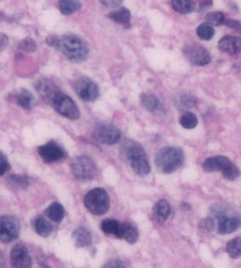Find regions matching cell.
I'll return each mask as SVG.
<instances>
[{
    "mask_svg": "<svg viewBox=\"0 0 241 268\" xmlns=\"http://www.w3.org/2000/svg\"><path fill=\"white\" fill-rule=\"evenodd\" d=\"M122 158L129 162L134 172L139 176H147L151 167L144 148L137 142L127 140L120 148Z\"/></svg>",
    "mask_w": 241,
    "mask_h": 268,
    "instance_id": "obj_1",
    "label": "cell"
},
{
    "mask_svg": "<svg viewBox=\"0 0 241 268\" xmlns=\"http://www.w3.org/2000/svg\"><path fill=\"white\" fill-rule=\"evenodd\" d=\"M185 154L179 147L167 146L161 148L155 158L157 169L162 173L170 174L183 165Z\"/></svg>",
    "mask_w": 241,
    "mask_h": 268,
    "instance_id": "obj_2",
    "label": "cell"
},
{
    "mask_svg": "<svg viewBox=\"0 0 241 268\" xmlns=\"http://www.w3.org/2000/svg\"><path fill=\"white\" fill-rule=\"evenodd\" d=\"M58 49L65 57L76 63L85 60L89 51L85 42L74 34L62 36L59 41Z\"/></svg>",
    "mask_w": 241,
    "mask_h": 268,
    "instance_id": "obj_3",
    "label": "cell"
},
{
    "mask_svg": "<svg viewBox=\"0 0 241 268\" xmlns=\"http://www.w3.org/2000/svg\"><path fill=\"white\" fill-rule=\"evenodd\" d=\"M84 207L96 216H103L108 213L110 207V199L107 191L96 188L86 194L84 197Z\"/></svg>",
    "mask_w": 241,
    "mask_h": 268,
    "instance_id": "obj_4",
    "label": "cell"
},
{
    "mask_svg": "<svg viewBox=\"0 0 241 268\" xmlns=\"http://www.w3.org/2000/svg\"><path fill=\"white\" fill-rule=\"evenodd\" d=\"M72 173L81 182H89L97 176L98 168L94 160L87 156L76 157L72 161Z\"/></svg>",
    "mask_w": 241,
    "mask_h": 268,
    "instance_id": "obj_5",
    "label": "cell"
},
{
    "mask_svg": "<svg viewBox=\"0 0 241 268\" xmlns=\"http://www.w3.org/2000/svg\"><path fill=\"white\" fill-rule=\"evenodd\" d=\"M121 132L110 123L101 122L97 123L93 130L92 137L96 141L104 145L112 146L121 139Z\"/></svg>",
    "mask_w": 241,
    "mask_h": 268,
    "instance_id": "obj_6",
    "label": "cell"
},
{
    "mask_svg": "<svg viewBox=\"0 0 241 268\" xmlns=\"http://www.w3.org/2000/svg\"><path fill=\"white\" fill-rule=\"evenodd\" d=\"M52 105L59 114L63 117L70 120H77L80 118V109L76 102L61 91L54 97Z\"/></svg>",
    "mask_w": 241,
    "mask_h": 268,
    "instance_id": "obj_7",
    "label": "cell"
},
{
    "mask_svg": "<svg viewBox=\"0 0 241 268\" xmlns=\"http://www.w3.org/2000/svg\"><path fill=\"white\" fill-rule=\"evenodd\" d=\"M20 221L12 216H2L0 219V240L2 244H10L19 238Z\"/></svg>",
    "mask_w": 241,
    "mask_h": 268,
    "instance_id": "obj_8",
    "label": "cell"
},
{
    "mask_svg": "<svg viewBox=\"0 0 241 268\" xmlns=\"http://www.w3.org/2000/svg\"><path fill=\"white\" fill-rule=\"evenodd\" d=\"M213 214L218 219V232L222 235L232 234L241 226V220L238 216L228 215L220 207H214Z\"/></svg>",
    "mask_w": 241,
    "mask_h": 268,
    "instance_id": "obj_9",
    "label": "cell"
},
{
    "mask_svg": "<svg viewBox=\"0 0 241 268\" xmlns=\"http://www.w3.org/2000/svg\"><path fill=\"white\" fill-rule=\"evenodd\" d=\"M38 153L42 161L46 164L57 162L67 157V152L64 148L53 140L39 146Z\"/></svg>",
    "mask_w": 241,
    "mask_h": 268,
    "instance_id": "obj_10",
    "label": "cell"
},
{
    "mask_svg": "<svg viewBox=\"0 0 241 268\" xmlns=\"http://www.w3.org/2000/svg\"><path fill=\"white\" fill-rule=\"evenodd\" d=\"M75 91L83 100L92 102L99 97V88L97 84L87 77H81L75 82Z\"/></svg>",
    "mask_w": 241,
    "mask_h": 268,
    "instance_id": "obj_11",
    "label": "cell"
},
{
    "mask_svg": "<svg viewBox=\"0 0 241 268\" xmlns=\"http://www.w3.org/2000/svg\"><path fill=\"white\" fill-rule=\"evenodd\" d=\"M10 261L12 267L17 268H29L32 265L29 250L25 245L17 244L10 252Z\"/></svg>",
    "mask_w": 241,
    "mask_h": 268,
    "instance_id": "obj_12",
    "label": "cell"
},
{
    "mask_svg": "<svg viewBox=\"0 0 241 268\" xmlns=\"http://www.w3.org/2000/svg\"><path fill=\"white\" fill-rule=\"evenodd\" d=\"M185 54L191 64L198 67L207 65L211 62L208 50L199 45H191L185 49Z\"/></svg>",
    "mask_w": 241,
    "mask_h": 268,
    "instance_id": "obj_13",
    "label": "cell"
},
{
    "mask_svg": "<svg viewBox=\"0 0 241 268\" xmlns=\"http://www.w3.org/2000/svg\"><path fill=\"white\" fill-rule=\"evenodd\" d=\"M36 89L41 97L52 104L60 90L51 80L41 78L36 82Z\"/></svg>",
    "mask_w": 241,
    "mask_h": 268,
    "instance_id": "obj_14",
    "label": "cell"
},
{
    "mask_svg": "<svg viewBox=\"0 0 241 268\" xmlns=\"http://www.w3.org/2000/svg\"><path fill=\"white\" fill-rule=\"evenodd\" d=\"M233 163L229 158L223 155L211 157L207 158L203 163L202 168L205 172H212L221 171L223 172L229 168Z\"/></svg>",
    "mask_w": 241,
    "mask_h": 268,
    "instance_id": "obj_15",
    "label": "cell"
},
{
    "mask_svg": "<svg viewBox=\"0 0 241 268\" xmlns=\"http://www.w3.org/2000/svg\"><path fill=\"white\" fill-rule=\"evenodd\" d=\"M218 49L222 52L236 54L241 51V39L235 36H225L218 42Z\"/></svg>",
    "mask_w": 241,
    "mask_h": 268,
    "instance_id": "obj_16",
    "label": "cell"
},
{
    "mask_svg": "<svg viewBox=\"0 0 241 268\" xmlns=\"http://www.w3.org/2000/svg\"><path fill=\"white\" fill-rule=\"evenodd\" d=\"M139 232L136 227L130 222L122 223L118 239L124 240L130 244H134L137 242Z\"/></svg>",
    "mask_w": 241,
    "mask_h": 268,
    "instance_id": "obj_17",
    "label": "cell"
},
{
    "mask_svg": "<svg viewBox=\"0 0 241 268\" xmlns=\"http://www.w3.org/2000/svg\"><path fill=\"white\" fill-rule=\"evenodd\" d=\"M171 208H170V203L165 199L158 201L153 207V215L155 219L159 223L164 222L170 216Z\"/></svg>",
    "mask_w": 241,
    "mask_h": 268,
    "instance_id": "obj_18",
    "label": "cell"
},
{
    "mask_svg": "<svg viewBox=\"0 0 241 268\" xmlns=\"http://www.w3.org/2000/svg\"><path fill=\"white\" fill-rule=\"evenodd\" d=\"M73 239L77 247L88 246L92 243L91 231L84 227H80L75 230L73 234Z\"/></svg>",
    "mask_w": 241,
    "mask_h": 268,
    "instance_id": "obj_19",
    "label": "cell"
},
{
    "mask_svg": "<svg viewBox=\"0 0 241 268\" xmlns=\"http://www.w3.org/2000/svg\"><path fill=\"white\" fill-rule=\"evenodd\" d=\"M108 17L115 23L122 24L127 29L131 27V14L128 8H120L115 12H111Z\"/></svg>",
    "mask_w": 241,
    "mask_h": 268,
    "instance_id": "obj_20",
    "label": "cell"
},
{
    "mask_svg": "<svg viewBox=\"0 0 241 268\" xmlns=\"http://www.w3.org/2000/svg\"><path fill=\"white\" fill-rule=\"evenodd\" d=\"M46 216L54 222H61L64 218L65 210L62 204L58 202H54L46 210Z\"/></svg>",
    "mask_w": 241,
    "mask_h": 268,
    "instance_id": "obj_21",
    "label": "cell"
},
{
    "mask_svg": "<svg viewBox=\"0 0 241 268\" xmlns=\"http://www.w3.org/2000/svg\"><path fill=\"white\" fill-rule=\"evenodd\" d=\"M122 223L115 219H105L101 223V231L108 236H114L118 238Z\"/></svg>",
    "mask_w": 241,
    "mask_h": 268,
    "instance_id": "obj_22",
    "label": "cell"
},
{
    "mask_svg": "<svg viewBox=\"0 0 241 268\" xmlns=\"http://www.w3.org/2000/svg\"><path fill=\"white\" fill-rule=\"evenodd\" d=\"M141 103L146 110L150 112H156L161 109L160 100L154 95H142Z\"/></svg>",
    "mask_w": 241,
    "mask_h": 268,
    "instance_id": "obj_23",
    "label": "cell"
},
{
    "mask_svg": "<svg viewBox=\"0 0 241 268\" xmlns=\"http://www.w3.org/2000/svg\"><path fill=\"white\" fill-rule=\"evenodd\" d=\"M171 5L174 11L183 15L191 13L195 8V4L191 0H172Z\"/></svg>",
    "mask_w": 241,
    "mask_h": 268,
    "instance_id": "obj_24",
    "label": "cell"
},
{
    "mask_svg": "<svg viewBox=\"0 0 241 268\" xmlns=\"http://www.w3.org/2000/svg\"><path fill=\"white\" fill-rule=\"evenodd\" d=\"M34 225L36 233L42 238H47L53 231L52 224L43 217L36 219Z\"/></svg>",
    "mask_w": 241,
    "mask_h": 268,
    "instance_id": "obj_25",
    "label": "cell"
},
{
    "mask_svg": "<svg viewBox=\"0 0 241 268\" xmlns=\"http://www.w3.org/2000/svg\"><path fill=\"white\" fill-rule=\"evenodd\" d=\"M33 101H34V97L26 89L21 90L17 96V103L18 106L25 110H29L32 109Z\"/></svg>",
    "mask_w": 241,
    "mask_h": 268,
    "instance_id": "obj_26",
    "label": "cell"
},
{
    "mask_svg": "<svg viewBox=\"0 0 241 268\" xmlns=\"http://www.w3.org/2000/svg\"><path fill=\"white\" fill-rule=\"evenodd\" d=\"M81 6L78 0H60L59 8L63 15H69L74 13Z\"/></svg>",
    "mask_w": 241,
    "mask_h": 268,
    "instance_id": "obj_27",
    "label": "cell"
},
{
    "mask_svg": "<svg viewBox=\"0 0 241 268\" xmlns=\"http://www.w3.org/2000/svg\"><path fill=\"white\" fill-rule=\"evenodd\" d=\"M226 250L229 256L233 259L241 257V238H235L230 241L226 245Z\"/></svg>",
    "mask_w": 241,
    "mask_h": 268,
    "instance_id": "obj_28",
    "label": "cell"
},
{
    "mask_svg": "<svg viewBox=\"0 0 241 268\" xmlns=\"http://www.w3.org/2000/svg\"><path fill=\"white\" fill-rule=\"evenodd\" d=\"M8 182L12 185H15V187L21 188V189H26L29 186L31 183L30 179L26 175L21 174H13L8 176L7 179Z\"/></svg>",
    "mask_w": 241,
    "mask_h": 268,
    "instance_id": "obj_29",
    "label": "cell"
},
{
    "mask_svg": "<svg viewBox=\"0 0 241 268\" xmlns=\"http://www.w3.org/2000/svg\"><path fill=\"white\" fill-rule=\"evenodd\" d=\"M196 33L198 37L202 40L209 41L215 34L214 26L209 23H204L200 24L196 29Z\"/></svg>",
    "mask_w": 241,
    "mask_h": 268,
    "instance_id": "obj_30",
    "label": "cell"
},
{
    "mask_svg": "<svg viewBox=\"0 0 241 268\" xmlns=\"http://www.w3.org/2000/svg\"><path fill=\"white\" fill-rule=\"evenodd\" d=\"M180 123L182 127L186 129H193L198 125V118L193 112H185L180 119Z\"/></svg>",
    "mask_w": 241,
    "mask_h": 268,
    "instance_id": "obj_31",
    "label": "cell"
},
{
    "mask_svg": "<svg viewBox=\"0 0 241 268\" xmlns=\"http://www.w3.org/2000/svg\"><path fill=\"white\" fill-rule=\"evenodd\" d=\"M207 23L211 24L212 26H219L225 22V17L220 12H211L206 16Z\"/></svg>",
    "mask_w": 241,
    "mask_h": 268,
    "instance_id": "obj_32",
    "label": "cell"
},
{
    "mask_svg": "<svg viewBox=\"0 0 241 268\" xmlns=\"http://www.w3.org/2000/svg\"><path fill=\"white\" fill-rule=\"evenodd\" d=\"M222 175L227 180L234 181L241 176V171H239L238 167L232 164L229 168L222 172Z\"/></svg>",
    "mask_w": 241,
    "mask_h": 268,
    "instance_id": "obj_33",
    "label": "cell"
},
{
    "mask_svg": "<svg viewBox=\"0 0 241 268\" xmlns=\"http://www.w3.org/2000/svg\"><path fill=\"white\" fill-rule=\"evenodd\" d=\"M19 47L20 49L26 50L27 52H34L35 50L37 49V45L36 44L34 40H32L29 38H27V39L21 41Z\"/></svg>",
    "mask_w": 241,
    "mask_h": 268,
    "instance_id": "obj_34",
    "label": "cell"
},
{
    "mask_svg": "<svg viewBox=\"0 0 241 268\" xmlns=\"http://www.w3.org/2000/svg\"><path fill=\"white\" fill-rule=\"evenodd\" d=\"M199 228L203 231L211 232L214 231V228H215L214 219L211 217H207V218L204 219L200 222Z\"/></svg>",
    "mask_w": 241,
    "mask_h": 268,
    "instance_id": "obj_35",
    "label": "cell"
},
{
    "mask_svg": "<svg viewBox=\"0 0 241 268\" xmlns=\"http://www.w3.org/2000/svg\"><path fill=\"white\" fill-rule=\"evenodd\" d=\"M10 168H11V166H10L9 162H8L6 156L2 153V151H1V154H0V170H1L0 175L1 176L5 175L9 171Z\"/></svg>",
    "mask_w": 241,
    "mask_h": 268,
    "instance_id": "obj_36",
    "label": "cell"
},
{
    "mask_svg": "<svg viewBox=\"0 0 241 268\" xmlns=\"http://www.w3.org/2000/svg\"><path fill=\"white\" fill-rule=\"evenodd\" d=\"M194 102L195 101L194 98L191 97L185 96L181 98L180 103L183 107L189 108L194 106Z\"/></svg>",
    "mask_w": 241,
    "mask_h": 268,
    "instance_id": "obj_37",
    "label": "cell"
},
{
    "mask_svg": "<svg viewBox=\"0 0 241 268\" xmlns=\"http://www.w3.org/2000/svg\"><path fill=\"white\" fill-rule=\"evenodd\" d=\"M104 268H125V265L122 261L119 259H112L107 262Z\"/></svg>",
    "mask_w": 241,
    "mask_h": 268,
    "instance_id": "obj_38",
    "label": "cell"
},
{
    "mask_svg": "<svg viewBox=\"0 0 241 268\" xmlns=\"http://www.w3.org/2000/svg\"><path fill=\"white\" fill-rule=\"evenodd\" d=\"M100 2L105 6L114 8V7H117L121 5L122 0H100Z\"/></svg>",
    "mask_w": 241,
    "mask_h": 268,
    "instance_id": "obj_39",
    "label": "cell"
},
{
    "mask_svg": "<svg viewBox=\"0 0 241 268\" xmlns=\"http://www.w3.org/2000/svg\"><path fill=\"white\" fill-rule=\"evenodd\" d=\"M225 25L229 26V27L233 28V29H241V24L239 22L235 21V20H225L224 22Z\"/></svg>",
    "mask_w": 241,
    "mask_h": 268,
    "instance_id": "obj_40",
    "label": "cell"
},
{
    "mask_svg": "<svg viewBox=\"0 0 241 268\" xmlns=\"http://www.w3.org/2000/svg\"><path fill=\"white\" fill-rule=\"evenodd\" d=\"M59 41H60V39H57L55 36H49L47 39V43L51 46L58 49Z\"/></svg>",
    "mask_w": 241,
    "mask_h": 268,
    "instance_id": "obj_41",
    "label": "cell"
},
{
    "mask_svg": "<svg viewBox=\"0 0 241 268\" xmlns=\"http://www.w3.org/2000/svg\"><path fill=\"white\" fill-rule=\"evenodd\" d=\"M213 0H201L199 6L201 8H207V7L212 5Z\"/></svg>",
    "mask_w": 241,
    "mask_h": 268,
    "instance_id": "obj_42",
    "label": "cell"
},
{
    "mask_svg": "<svg viewBox=\"0 0 241 268\" xmlns=\"http://www.w3.org/2000/svg\"><path fill=\"white\" fill-rule=\"evenodd\" d=\"M8 39L7 36L1 34V48H2V49H3V48L7 46V44H8Z\"/></svg>",
    "mask_w": 241,
    "mask_h": 268,
    "instance_id": "obj_43",
    "label": "cell"
},
{
    "mask_svg": "<svg viewBox=\"0 0 241 268\" xmlns=\"http://www.w3.org/2000/svg\"><path fill=\"white\" fill-rule=\"evenodd\" d=\"M180 207H181L182 210H184V211H189L191 210V205L188 203H183L180 205Z\"/></svg>",
    "mask_w": 241,
    "mask_h": 268,
    "instance_id": "obj_44",
    "label": "cell"
}]
</instances>
